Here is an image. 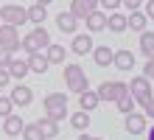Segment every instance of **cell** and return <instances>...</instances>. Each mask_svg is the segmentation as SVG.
<instances>
[{
  "label": "cell",
  "instance_id": "6da1fadb",
  "mask_svg": "<svg viewBox=\"0 0 154 140\" xmlns=\"http://www.w3.org/2000/svg\"><path fill=\"white\" fill-rule=\"evenodd\" d=\"M42 109L45 115L53 118V120H65L67 118V95L65 92H48L42 98Z\"/></svg>",
  "mask_w": 154,
  "mask_h": 140
},
{
  "label": "cell",
  "instance_id": "7a4b0ae2",
  "mask_svg": "<svg viewBox=\"0 0 154 140\" xmlns=\"http://www.w3.org/2000/svg\"><path fill=\"white\" fill-rule=\"evenodd\" d=\"M51 45V34L45 31V25H37L31 34H25L23 39H20V48L25 53H37V51H45Z\"/></svg>",
  "mask_w": 154,
  "mask_h": 140
},
{
  "label": "cell",
  "instance_id": "3957f363",
  "mask_svg": "<svg viewBox=\"0 0 154 140\" xmlns=\"http://www.w3.org/2000/svg\"><path fill=\"white\" fill-rule=\"evenodd\" d=\"M65 87L70 90V92H84L87 87H90V81H87V73H84V67L81 64H65Z\"/></svg>",
  "mask_w": 154,
  "mask_h": 140
},
{
  "label": "cell",
  "instance_id": "277c9868",
  "mask_svg": "<svg viewBox=\"0 0 154 140\" xmlns=\"http://www.w3.org/2000/svg\"><path fill=\"white\" fill-rule=\"evenodd\" d=\"M0 23L20 28L23 23H28V11H25L20 3H3V6H0Z\"/></svg>",
  "mask_w": 154,
  "mask_h": 140
},
{
  "label": "cell",
  "instance_id": "5b68a950",
  "mask_svg": "<svg viewBox=\"0 0 154 140\" xmlns=\"http://www.w3.org/2000/svg\"><path fill=\"white\" fill-rule=\"evenodd\" d=\"M129 92H132V98H134V104H140V107H146L149 101H151V81L146 76H137V79H132L129 84Z\"/></svg>",
  "mask_w": 154,
  "mask_h": 140
},
{
  "label": "cell",
  "instance_id": "8992f818",
  "mask_svg": "<svg viewBox=\"0 0 154 140\" xmlns=\"http://www.w3.org/2000/svg\"><path fill=\"white\" fill-rule=\"evenodd\" d=\"M95 92H98V98H101V101H109V104H115V101L121 98L123 92H129V84H126V81H104Z\"/></svg>",
  "mask_w": 154,
  "mask_h": 140
},
{
  "label": "cell",
  "instance_id": "52a82bcc",
  "mask_svg": "<svg viewBox=\"0 0 154 140\" xmlns=\"http://www.w3.org/2000/svg\"><path fill=\"white\" fill-rule=\"evenodd\" d=\"M0 48L8 51V53H14L17 48H20V28L17 25H0Z\"/></svg>",
  "mask_w": 154,
  "mask_h": 140
},
{
  "label": "cell",
  "instance_id": "ba28073f",
  "mask_svg": "<svg viewBox=\"0 0 154 140\" xmlns=\"http://www.w3.org/2000/svg\"><path fill=\"white\" fill-rule=\"evenodd\" d=\"M8 98H11V104H14V107H28L31 101H34V90L28 87V84L17 81V84H14V90L8 92Z\"/></svg>",
  "mask_w": 154,
  "mask_h": 140
},
{
  "label": "cell",
  "instance_id": "9c48e42d",
  "mask_svg": "<svg viewBox=\"0 0 154 140\" xmlns=\"http://www.w3.org/2000/svg\"><path fill=\"white\" fill-rule=\"evenodd\" d=\"M123 129L129 135H146V115L143 112H129L123 120Z\"/></svg>",
  "mask_w": 154,
  "mask_h": 140
},
{
  "label": "cell",
  "instance_id": "30bf717a",
  "mask_svg": "<svg viewBox=\"0 0 154 140\" xmlns=\"http://www.w3.org/2000/svg\"><path fill=\"white\" fill-rule=\"evenodd\" d=\"M93 36L90 34H73V42H70V51H73L76 56H87L90 51H93Z\"/></svg>",
  "mask_w": 154,
  "mask_h": 140
},
{
  "label": "cell",
  "instance_id": "8fae6325",
  "mask_svg": "<svg viewBox=\"0 0 154 140\" xmlns=\"http://www.w3.org/2000/svg\"><path fill=\"white\" fill-rule=\"evenodd\" d=\"M84 23H87V31H90V34H98V31H104V28H106V11L95 8V11H90V14L84 17Z\"/></svg>",
  "mask_w": 154,
  "mask_h": 140
},
{
  "label": "cell",
  "instance_id": "7c38bea8",
  "mask_svg": "<svg viewBox=\"0 0 154 140\" xmlns=\"http://www.w3.org/2000/svg\"><path fill=\"white\" fill-rule=\"evenodd\" d=\"M112 64H115L118 70L129 73V70L134 67V53H132L129 48H123V51H115V53H112Z\"/></svg>",
  "mask_w": 154,
  "mask_h": 140
},
{
  "label": "cell",
  "instance_id": "4fadbf2b",
  "mask_svg": "<svg viewBox=\"0 0 154 140\" xmlns=\"http://www.w3.org/2000/svg\"><path fill=\"white\" fill-rule=\"evenodd\" d=\"M28 70L31 73H37V76H45V73H48V67H51V62L45 59V53L42 51H37V53H28Z\"/></svg>",
  "mask_w": 154,
  "mask_h": 140
},
{
  "label": "cell",
  "instance_id": "5bb4252c",
  "mask_svg": "<svg viewBox=\"0 0 154 140\" xmlns=\"http://www.w3.org/2000/svg\"><path fill=\"white\" fill-rule=\"evenodd\" d=\"M56 28L62 34H76L79 31V17H73L70 11H62V14H56Z\"/></svg>",
  "mask_w": 154,
  "mask_h": 140
},
{
  "label": "cell",
  "instance_id": "9a60e30c",
  "mask_svg": "<svg viewBox=\"0 0 154 140\" xmlns=\"http://www.w3.org/2000/svg\"><path fill=\"white\" fill-rule=\"evenodd\" d=\"M95 8H98V0H73V3H70V14L79 17V20H84V17L90 11H95Z\"/></svg>",
  "mask_w": 154,
  "mask_h": 140
},
{
  "label": "cell",
  "instance_id": "2e32d148",
  "mask_svg": "<svg viewBox=\"0 0 154 140\" xmlns=\"http://www.w3.org/2000/svg\"><path fill=\"white\" fill-rule=\"evenodd\" d=\"M8 76H11V81H23L25 76H28V62H25V59H14V56H11V62H8Z\"/></svg>",
  "mask_w": 154,
  "mask_h": 140
},
{
  "label": "cell",
  "instance_id": "e0dca14e",
  "mask_svg": "<svg viewBox=\"0 0 154 140\" xmlns=\"http://www.w3.org/2000/svg\"><path fill=\"white\" fill-rule=\"evenodd\" d=\"M146 25H149V17L140 11V8H134V11L126 14V28H132V31H146Z\"/></svg>",
  "mask_w": 154,
  "mask_h": 140
},
{
  "label": "cell",
  "instance_id": "ac0fdd59",
  "mask_svg": "<svg viewBox=\"0 0 154 140\" xmlns=\"http://www.w3.org/2000/svg\"><path fill=\"white\" fill-rule=\"evenodd\" d=\"M23 126H25V120H23L20 115H14V112L3 118V132H6L8 137H17V135L23 132Z\"/></svg>",
  "mask_w": 154,
  "mask_h": 140
},
{
  "label": "cell",
  "instance_id": "d6986e66",
  "mask_svg": "<svg viewBox=\"0 0 154 140\" xmlns=\"http://www.w3.org/2000/svg\"><path fill=\"white\" fill-rule=\"evenodd\" d=\"M90 53H93V59H95L98 67H109V64H112V53H115V51L109 48V45H98V48H93Z\"/></svg>",
  "mask_w": 154,
  "mask_h": 140
},
{
  "label": "cell",
  "instance_id": "ffe728a7",
  "mask_svg": "<svg viewBox=\"0 0 154 140\" xmlns=\"http://www.w3.org/2000/svg\"><path fill=\"white\" fill-rule=\"evenodd\" d=\"M98 104H101V98H98V92H95V90H90V87H87L84 92H79V107L84 109V112H93Z\"/></svg>",
  "mask_w": 154,
  "mask_h": 140
},
{
  "label": "cell",
  "instance_id": "44dd1931",
  "mask_svg": "<svg viewBox=\"0 0 154 140\" xmlns=\"http://www.w3.org/2000/svg\"><path fill=\"white\" fill-rule=\"evenodd\" d=\"M65 56H67V51H65V45H48L45 48V59H48L51 64H65Z\"/></svg>",
  "mask_w": 154,
  "mask_h": 140
},
{
  "label": "cell",
  "instance_id": "7402d4cb",
  "mask_svg": "<svg viewBox=\"0 0 154 140\" xmlns=\"http://www.w3.org/2000/svg\"><path fill=\"white\" fill-rule=\"evenodd\" d=\"M25 11H28V23H34V25H42L48 20V6H42V3H34V6L25 8Z\"/></svg>",
  "mask_w": 154,
  "mask_h": 140
},
{
  "label": "cell",
  "instance_id": "603a6c76",
  "mask_svg": "<svg viewBox=\"0 0 154 140\" xmlns=\"http://www.w3.org/2000/svg\"><path fill=\"white\" fill-rule=\"evenodd\" d=\"M37 123H39V129H42V137H45V140H53V137L59 135V120H53V118L45 115V118L37 120Z\"/></svg>",
  "mask_w": 154,
  "mask_h": 140
},
{
  "label": "cell",
  "instance_id": "cb8c5ba5",
  "mask_svg": "<svg viewBox=\"0 0 154 140\" xmlns=\"http://www.w3.org/2000/svg\"><path fill=\"white\" fill-rule=\"evenodd\" d=\"M106 28H109L112 34H123L126 31V14L109 11V14H106Z\"/></svg>",
  "mask_w": 154,
  "mask_h": 140
},
{
  "label": "cell",
  "instance_id": "d4e9b609",
  "mask_svg": "<svg viewBox=\"0 0 154 140\" xmlns=\"http://www.w3.org/2000/svg\"><path fill=\"white\" fill-rule=\"evenodd\" d=\"M140 51L146 59H154V31H140Z\"/></svg>",
  "mask_w": 154,
  "mask_h": 140
},
{
  "label": "cell",
  "instance_id": "484cf974",
  "mask_svg": "<svg viewBox=\"0 0 154 140\" xmlns=\"http://www.w3.org/2000/svg\"><path fill=\"white\" fill-rule=\"evenodd\" d=\"M70 126H73L76 132H84V129H90V112H84V109L73 112V115H70Z\"/></svg>",
  "mask_w": 154,
  "mask_h": 140
},
{
  "label": "cell",
  "instance_id": "4316f807",
  "mask_svg": "<svg viewBox=\"0 0 154 140\" xmlns=\"http://www.w3.org/2000/svg\"><path fill=\"white\" fill-rule=\"evenodd\" d=\"M20 137H23V140H45V137H42L39 123H25V126H23V132H20Z\"/></svg>",
  "mask_w": 154,
  "mask_h": 140
},
{
  "label": "cell",
  "instance_id": "83f0119b",
  "mask_svg": "<svg viewBox=\"0 0 154 140\" xmlns=\"http://www.w3.org/2000/svg\"><path fill=\"white\" fill-rule=\"evenodd\" d=\"M115 104H118V109H121L123 115H129V112H134V98H132V92H123V95L118 98Z\"/></svg>",
  "mask_w": 154,
  "mask_h": 140
},
{
  "label": "cell",
  "instance_id": "f1b7e54d",
  "mask_svg": "<svg viewBox=\"0 0 154 140\" xmlns=\"http://www.w3.org/2000/svg\"><path fill=\"white\" fill-rule=\"evenodd\" d=\"M11 112H14V104H11V98H8V95H0V118L11 115Z\"/></svg>",
  "mask_w": 154,
  "mask_h": 140
},
{
  "label": "cell",
  "instance_id": "f546056e",
  "mask_svg": "<svg viewBox=\"0 0 154 140\" xmlns=\"http://www.w3.org/2000/svg\"><path fill=\"white\" fill-rule=\"evenodd\" d=\"M98 6H101L104 11H115V8L121 6V0H98Z\"/></svg>",
  "mask_w": 154,
  "mask_h": 140
},
{
  "label": "cell",
  "instance_id": "4dcf8cb0",
  "mask_svg": "<svg viewBox=\"0 0 154 140\" xmlns=\"http://www.w3.org/2000/svg\"><path fill=\"white\" fill-rule=\"evenodd\" d=\"M143 76H146L149 81L154 79V59H146V64H143Z\"/></svg>",
  "mask_w": 154,
  "mask_h": 140
},
{
  "label": "cell",
  "instance_id": "1f68e13d",
  "mask_svg": "<svg viewBox=\"0 0 154 140\" xmlns=\"http://www.w3.org/2000/svg\"><path fill=\"white\" fill-rule=\"evenodd\" d=\"M8 84H11V76H8V70H6V67H0V90L8 87Z\"/></svg>",
  "mask_w": 154,
  "mask_h": 140
},
{
  "label": "cell",
  "instance_id": "d6a6232c",
  "mask_svg": "<svg viewBox=\"0 0 154 140\" xmlns=\"http://www.w3.org/2000/svg\"><path fill=\"white\" fill-rule=\"evenodd\" d=\"M121 6H126L129 11H134V8H140V6H143V0H121Z\"/></svg>",
  "mask_w": 154,
  "mask_h": 140
},
{
  "label": "cell",
  "instance_id": "836d02e7",
  "mask_svg": "<svg viewBox=\"0 0 154 140\" xmlns=\"http://www.w3.org/2000/svg\"><path fill=\"white\" fill-rule=\"evenodd\" d=\"M8 62H11V53L0 48V67H8Z\"/></svg>",
  "mask_w": 154,
  "mask_h": 140
},
{
  "label": "cell",
  "instance_id": "e575fe53",
  "mask_svg": "<svg viewBox=\"0 0 154 140\" xmlns=\"http://www.w3.org/2000/svg\"><path fill=\"white\" fill-rule=\"evenodd\" d=\"M143 14H146L149 20H154V0H146V8H143Z\"/></svg>",
  "mask_w": 154,
  "mask_h": 140
},
{
  "label": "cell",
  "instance_id": "d590c367",
  "mask_svg": "<svg viewBox=\"0 0 154 140\" xmlns=\"http://www.w3.org/2000/svg\"><path fill=\"white\" fill-rule=\"evenodd\" d=\"M143 112H146V118H154V95H151V101L146 107H143Z\"/></svg>",
  "mask_w": 154,
  "mask_h": 140
},
{
  "label": "cell",
  "instance_id": "8d00e7d4",
  "mask_svg": "<svg viewBox=\"0 0 154 140\" xmlns=\"http://www.w3.org/2000/svg\"><path fill=\"white\" fill-rule=\"evenodd\" d=\"M79 140H104V137H93V135H79Z\"/></svg>",
  "mask_w": 154,
  "mask_h": 140
},
{
  "label": "cell",
  "instance_id": "74e56055",
  "mask_svg": "<svg viewBox=\"0 0 154 140\" xmlns=\"http://www.w3.org/2000/svg\"><path fill=\"white\" fill-rule=\"evenodd\" d=\"M37 3H42V6H51V3H53V0H37Z\"/></svg>",
  "mask_w": 154,
  "mask_h": 140
},
{
  "label": "cell",
  "instance_id": "f35d334b",
  "mask_svg": "<svg viewBox=\"0 0 154 140\" xmlns=\"http://www.w3.org/2000/svg\"><path fill=\"white\" fill-rule=\"evenodd\" d=\"M149 140H154V126H151V129H149Z\"/></svg>",
  "mask_w": 154,
  "mask_h": 140
},
{
  "label": "cell",
  "instance_id": "ab89813d",
  "mask_svg": "<svg viewBox=\"0 0 154 140\" xmlns=\"http://www.w3.org/2000/svg\"><path fill=\"white\" fill-rule=\"evenodd\" d=\"M8 140H14V137H8Z\"/></svg>",
  "mask_w": 154,
  "mask_h": 140
}]
</instances>
